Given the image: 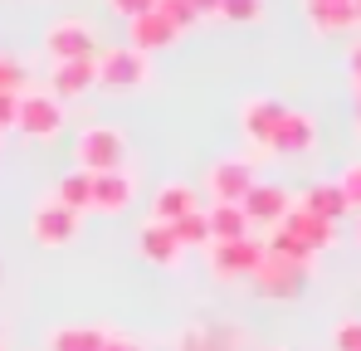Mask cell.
<instances>
[{
    "instance_id": "4dcf8cb0",
    "label": "cell",
    "mask_w": 361,
    "mask_h": 351,
    "mask_svg": "<svg viewBox=\"0 0 361 351\" xmlns=\"http://www.w3.org/2000/svg\"><path fill=\"white\" fill-rule=\"evenodd\" d=\"M15 113H20V98L0 93V132H5V127H15Z\"/></svg>"
},
{
    "instance_id": "7402d4cb",
    "label": "cell",
    "mask_w": 361,
    "mask_h": 351,
    "mask_svg": "<svg viewBox=\"0 0 361 351\" xmlns=\"http://www.w3.org/2000/svg\"><path fill=\"white\" fill-rule=\"evenodd\" d=\"M307 20H312L317 35H347V30H357V25H361L357 5H312Z\"/></svg>"
},
{
    "instance_id": "836d02e7",
    "label": "cell",
    "mask_w": 361,
    "mask_h": 351,
    "mask_svg": "<svg viewBox=\"0 0 361 351\" xmlns=\"http://www.w3.org/2000/svg\"><path fill=\"white\" fill-rule=\"evenodd\" d=\"M103 351H142V347H137L132 337H113V332H108V342H103Z\"/></svg>"
},
{
    "instance_id": "8d00e7d4",
    "label": "cell",
    "mask_w": 361,
    "mask_h": 351,
    "mask_svg": "<svg viewBox=\"0 0 361 351\" xmlns=\"http://www.w3.org/2000/svg\"><path fill=\"white\" fill-rule=\"evenodd\" d=\"M352 5H357V20H361V0H352Z\"/></svg>"
},
{
    "instance_id": "8992f818",
    "label": "cell",
    "mask_w": 361,
    "mask_h": 351,
    "mask_svg": "<svg viewBox=\"0 0 361 351\" xmlns=\"http://www.w3.org/2000/svg\"><path fill=\"white\" fill-rule=\"evenodd\" d=\"M44 49H49L54 63H68V58H98V39H93V30H88L83 20H59V25H49Z\"/></svg>"
},
{
    "instance_id": "4316f807",
    "label": "cell",
    "mask_w": 361,
    "mask_h": 351,
    "mask_svg": "<svg viewBox=\"0 0 361 351\" xmlns=\"http://www.w3.org/2000/svg\"><path fill=\"white\" fill-rule=\"evenodd\" d=\"M332 347L337 351H361V317H347L332 327Z\"/></svg>"
},
{
    "instance_id": "7a4b0ae2",
    "label": "cell",
    "mask_w": 361,
    "mask_h": 351,
    "mask_svg": "<svg viewBox=\"0 0 361 351\" xmlns=\"http://www.w3.org/2000/svg\"><path fill=\"white\" fill-rule=\"evenodd\" d=\"M73 156H78V171L103 176V171H122V156H127V137L108 122H88L78 137H73Z\"/></svg>"
},
{
    "instance_id": "603a6c76",
    "label": "cell",
    "mask_w": 361,
    "mask_h": 351,
    "mask_svg": "<svg viewBox=\"0 0 361 351\" xmlns=\"http://www.w3.org/2000/svg\"><path fill=\"white\" fill-rule=\"evenodd\" d=\"M171 234H176L180 254H185V249H200V244H210V225H205V210H190L185 220H176V225H171Z\"/></svg>"
},
{
    "instance_id": "d6a6232c",
    "label": "cell",
    "mask_w": 361,
    "mask_h": 351,
    "mask_svg": "<svg viewBox=\"0 0 361 351\" xmlns=\"http://www.w3.org/2000/svg\"><path fill=\"white\" fill-rule=\"evenodd\" d=\"M190 10H195V20H210V15H220V0H190Z\"/></svg>"
},
{
    "instance_id": "9c48e42d",
    "label": "cell",
    "mask_w": 361,
    "mask_h": 351,
    "mask_svg": "<svg viewBox=\"0 0 361 351\" xmlns=\"http://www.w3.org/2000/svg\"><path fill=\"white\" fill-rule=\"evenodd\" d=\"M312 147H317V122L307 113H298V108H288L283 122L274 127V137H269L264 152H274V156H307Z\"/></svg>"
},
{
    "instance_id": "f1b7e54d",
    "label": "cell",
    "mask_w": 361,
    "mask_h": 351,
    "mask_svg": "<svg viewBox=\"0 0 361 351\" xmlns=\"http://www.w3.org/2000/svg\"><path fill=\"white\" fill-rule=\"evenodd\" d=\"M20 88H25V68H20V58H0V93L20 98Z\"/></svg>"
},
{
    "instance_id": "5bb4252c",
    "label": "cell",
    "mask_w": 361,
    "mask_h": 351,
    "mask_svg": "<svg viewBox=\"0 0 361 351\" xmlns=\"http://www.w3.org/2000/svg\"><path fill=\"white\" fill-rule=\"evenodd\" d=\"M137 249H142V259L157 264V269H176V264H180V244H176V234H171V225H157V220L142 225Z\"/></svg>"
},
{
    "instance_id": "30bf717a",
    "label": "cell",
    "mask_w": 361,
    "mask_h": 351,
    "mask_svg": "<svg viewBox=\"0 0 361 351\" xmlns=\"http://www.w3.org/2000/svg\"><path fill=\"white\" fill-rule=\"evenodd\" d=\"M30 234H35V244H44V249H63V244L78 234V215H68L59 200H39L35 215H30Z\"/></svg>"
},
{
    "instance_id": "1f68e13d",
    "label": "cell",
    "mask_w": 361,
    "mask_h": 351,
    "mask_svg": "<svg viewBox=\"0 0 361 351\" xmlns=\"http://www.w3.org/2000/svg\"><path fill=\"white\" fill-rule=\"evenodd\" d=\"M347 73H352V88L361 93V44H352V54H347Z\"/></svg>"
},
{
    "instance_id": "ba28073f",
    "label": "cell",
    "mask_w": 361,
    "mask_h": 351,
    "mask_svg": "<svg viewBox=\"0 0 361 351\" xmlns=\"http://www.w3.org/2000/svg\"><path fill=\"white\" fill-rule=\"evenodd\" d=\"M283 113H288V103H279V98H269V93H254V98H244L240 103V127L244 137L264 152L269 147V137H274V127L283 122Z\"/></svg>"
},
{
    "instance_id": "4fadbf2b",
    "label": "cell",
    "mask_w": 361,
    "mask_h": 351,
    "mask_svg": "<svg viewBox=\"0 0 361 351\" xmlns=\"http://www.w3.org/2000/svg\"><path fill=\"white\" fill-rule=\"evenodd\" d=\"M127 205H132V176L127 171L93 176V205H88V210H98V215H122Z\"/></svg>"
},
{
    "instance_id": "52a82bcc",
    "label": "cell",
    "mask_w": 361,
    "mask_h": 351,
    "mask_svg": "<svg viewBox=\"0 0 361 351\" xmlns=\"http://www.w3.org/2000/svg\"><path fill=\"white\" fill-rule=\"evenodd\" d=\"M59 127H63V108H59V98H44V93H25V98H20V113H15V132H25V137L44 142V137H54Z\"/></svg>"
},
{
    "instance_id": "44dd1931",
    "label": "cell",
    "mask_w": 361,
    "mask_h": 351,
    "mask_svg": "<svg viewBox=\"0 0 361 351\" xmlns=\"http://www.w3.org/2000/svg\"><path fill=\"white\" fill-rule=\"evenodd\" d=\"M54 200H59L68 215H83V210L93 205V176L73 166V171H68V176L59 180V185H54Z\"/></svg>"
},
{
    "instance_id": "6da1fadb",
    "label": "cell",
    "mask_w": 361,
    "mask_h": 351,
    "mask_svg": "<svg viewBox=\"0 0 361 351\" xmlns=\"http://www.w3.org/2000/svg\"><path fill=\"white\" fill-rule=\"evenodd\" d=\"M337 225H327V220H317V215H307L302 205H293L279 225H274V234H269V254H279V259H293V264H312L322 249H332V239H337Z\"/></svg>"
},
{
    "instance_id": "83f0119b",
    "label": "cell",
    "mask_w": 361,
    "mask_h": 351,
    "mask_svg": "<svg viewBox=\"0 0 361 351\" xmlns=\"http://www.w3.org/2000/svg\"><path fill=\"white\" fill-rule=\"evenodd\" d=\"M180 351H225V342H220V332L195 327V332H185V337H180Z\"/></svg>"
},
{
    "instance_id": "cb8c5ba5",
    "label": "cell",
    "mask_w": 361,
    "mask_h": 351,
    "mask_svg": "<svg viewBox=\"0 0 361 351\" xmlns=\"http://www.w3.org/2000/svg\"><path fill=\"white\" fill-rule=\"evenodd\" d=\"M264 15V0H220V20L230 25H254Z\"/></svg>"
},
{
    "instance_id": "ac0fdd59",
    "label": "cell",
    "mask_w": 361,
    "mask_h": 351,
    "mask_svg": "<svg viewBox=\"0 0 361 351\" xmlns=\"http://www.w3.org/2000/svg\"><path fill=\"white\" fill-rule=\"evenodd\" d=\"M205 225H210V244H230V239H249V220H244L240 205H210L205 210Z\"/></svg>"
},
{
    "instance_id": "7c38bea8",
    "label": "cell",
    "mask_w": 361,
    "mask_h": 351,
    "mask_svg": "<svg viewBox=\"0 0 361 351\" xmlns=\"http://www.w3.org/2000/svg\"><path fill=\"white\" fill-rule=\"evenodd\" d=\"M240 210H244V220H249V225L274 230V225L293 210V200H288V190H283V185H264V180H254V190L240 200Z\"/></svg>"
},
{
    "instance_id": "484cf974",
    "label": "cell",
    "mask_w": 361,
    "mask_h": 351,
    "mask_svg": "<svg viewBox=\"0 0 361 351\" xmlns=\"http://www.w3.org/2000/svg\"><path fill=\"white\" fill-rule=\"evenodd\" d=\"M337 190L347 200V210H361V161H347L342 176H337Z\"/></svg>"
},
{
    "instance_id": "2e32d148",
    "label": "cell",
    "mask_w": 361,
    "mask_h": 351,
    "mask_svg": "<svg viewBox=\"0 0 361 351\" xmlns=\"http://www.w3.org/2000/svg\"><path fill=\"white\" fill-rule=\"evenodd\" d=\"M93 83H98V63H93V58L54 63V98H83Z\"/></svg>"
},
{
    "instance_id": "9a60e30c",
    "label": "cell",
    "mask_w": 361,
    "mask_h": 351,
    "mask_svg": "<svg viewBox=\"0 0 361 351\" xmlns=\"http://www.w3.org/2000/svg\"><path fill=\"white\" fill-rule=\"evenodd\" d=\"M190 210H200V200H195V190L180 185V180L161 185V190L152 195V220H157V225H176V220L190 215Z\"/></svg>"
},
{
    "instance_id": "3957f363",
    "label": "cell",
    "mask_w": 361,
    "mask_h": 351,
    "mask_svg": "<svg viewBox=\"0 0 361 351\" xmlns=\"http://www.w3.org/2000/svg\"><path fill=\"white\" fill-rule=\"evenodd\" d=\"M249 283L264 292V297H298V292L307 288V264L279 259V254L264 249V264H259V273H254Z\"/></svg>"
},
{
    "instance_id": "d4e9b609",
    "label": "cell",
    "mask_w": 361,
    "mask_h": 351,
    "mask_svg": "<svg viewBox=\"0 0 361 351\" xmlns=\"http://www.w3.org/2000/svg\"><path fill=\"white\" fill-rule=\"evenodd\" d=\"M157 15H161V20H166L176 35L195 25V10H190V0H157Z\"/></svg>"
},
{
    "instance_id": "277c9868",
    "label": "cell",
    "mask_w": 361,
    "mask_h": 351,
    "mask_svg": "<svg viewBox=\"0 0 361 351\" xmlns=\"http://www.w3.org/2000/svg\"><path fill=\"white\" fill-rule=\"evenodd\" d=\"M98 63V83L103 88H142L147 83V54H137L132 44H118V49H103L93 58Z\"/></svg>"
},
{
    "instance_id": "ffe728a7",
    "label": "cell",
    "mask_w": 361,
    "mask_h": 351,
    "mask_svg": "<svg viewBox=\"0 0 361 351\" xmlns=\"http://www.w3.org/2000/svg\"><path fill=\"white\" fill-rule=\"evenodd\" d=\"M103 342H108L103 327H78V322L49 332V351H103Z\"/></svg>"
},
{
    "instance_id": "d6986e66",
    "label": "cell",
    "mask_w": 361,
    "mask_h": 351,
    "mask_svg": "<svg viewBox=\"0 0 361 351\" xmlns=\"http://www.w3.org/2000/svg\"><path fill=\"white\" fill-rule=\"evenodd\" d=\"M166 44H176V30L152 10V15H142V20H132V49L137 54H147V49H166Z\"/></svg>"
},
{
    "instance_id": "e0dca14e",
    "label": "cell",
    "mask_w": 361,
    "mask_h": 351,
    "mask_svg": "<svg viewBox=\"0 0 361 351\" xmlns=\"http://www.w3.org/2000/svg\"><path fill=\"white\" fill-rule=\"evenodd\" d=\"M307 215H317V220H327V225H337L342 215H347V200H342V190H337V180H317V185H307L298 200Z\"/></svg>"
},
{
    "instance_id": "e575fe53",
    "label": "cell",
    "mask_w": 361,
    "mask_h": 351,
    "mask_svg": "<svg viewBox=\"0 0 361 351\" xmlns=\"http://www.w3.org/2000/svg\"><path fill=\"white\" fill-rule=\"evenodd\" d=\"M312 5H352V0H302V10H312Z\"/></svg>"
},
{
    "instance_id": "8fae6325",
    "label": "cell",
    "mask_w": 361,
    "mask_h": 351,
    "mask_svg": "<svg viewBox=\"0 0 361 351\" xmlns=\"http://www.w3.org/2000/svg\"><path fill=\"white\" fill-rule=\"evenodd\" d=\"M205 185H210L215 205H240L244 195L254 190V166H249V161H240V156L215 161V166H210V176H205Z\"/></svg>"
},
{
    "instance_id": "f35d334b",
    "label": "cell",
    "mask_w": 361,
    "mask_h": 351,
    "mask_svg": "<svg viewBox=\"0 0 361 351\" xmlns=\"http://www.w3.org/2000/svg\"><path fill=\"white\" fill-rule=\"evenodd\" d=\"M0 273H5V264H0Z\"/></svg>"
},
{
    "instance_id": "74e56055",
    "label": "cell",
    "mask_w": 361,
    "mask_h": 351,
    "mask_svg": "<svg viewBox=\"0 0 361 351\" xmlns=\"http://www.w3.org/2000/svg\"><path fill=\"white\" fill-rule=\"evenodd\" d=\"M357 239H361V225H357Z\"/></svg>"
},
{
    "instance_id": "f546056e",
    "label": "cell",
    "mask_w": 361,
    "mask_h": 351,
    "mask_svg": "<svg viewBox=\"0 0 361 351\" xmlns=\"http://www.w3.org/2000/svg\"><path fill=\"white\" fill-rule=\"evenodd\" d=\"M108 10H113V15H122V20L132 25V20L152 15V10H157V0H108Z\"/></svg>"
},
{
    "instance_id": "5b68a950",
    "label": "cell",
    "mask_w": 361,
    "mask_h": 351,
    "mask_svg": "<svg viewBox=\"0 0 361 351\" xmlns=\"http://www.w3.org/2000/svg\"><path fill=\"white\" fill-rule=\"evenodd\" d=\"M264 264V239H230V244H210V269L220 278H254Z\"/></svg>"
},
{
    "instance_id": "d590c367",
    "label": "cell",
    "mask_w": 361,
    "mask_h": 351,
    "mask_svg": "<svg viewBox=\"0 0 361 351\" xmlns=\"http://www.w3.org/2000/svg\"><path fill=\"white\" fill-rule=\"evenodd\" d=\"M357 127H361V93H357Z\"/></svg>"
}]
</instances>
